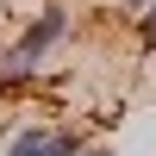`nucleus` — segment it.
<instances>
[{
	"label": "nucleus",
	"instance_id": "nucleus-3",
	"mask_svg": "<svg viewBox=\"0 0 156 156\" xmlns=\"http://www.w3.org/2000/svg\"><path fill=\"white\" fill-rule=\"evenodd\" d=\"M12 6H31V0H0V12H12Z\"/></svg>",
	"mask_w": 156,
	"mask_h": 156
},
{
	"label": "nucleus",
	"instance_id": "nucleus-2",
	"mask_svg": "<svg viewBox=\"0 0 156 156\" xmlns=\"http://www.w3.org/2000/svg\"><path fill=\"white\" fill-rule=\"evenodd\" d=\"M112 6H119V12H137V6H144V0H112Z\"/></svg>",
	"mask_w": 156,
	"mask_h": 156
},
{
	"label": "nucleus",
	"instance_id": "nucleus-1",
	"mask_svg": "<svg viewBox=\"0 0 156 156\" xmlns=\"http://www.w3.org/2000/svg\"><path fill=\"white\" fill-rule=\"evenodd\" d=\"M0 150L6 156H50V119H25L0 131Z\"/></svg>",
	"mask_w": 156,
	"mask_h": 156
}]
</instances>
